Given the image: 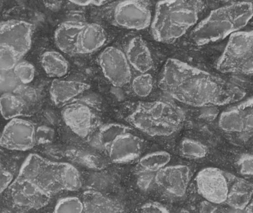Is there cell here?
I'll return each instance as SVG.
<instances>
[{"instance_id":"7a4b0ae2","label":"cell","mask_w":253,"mask_h":213,"mask_svg":"<svg viewBox=\"0 0 253 213\" xmlns=\"http://www.w3.org/2000/svg\"><path fill=\"white\" fill-rule=\"evenodd\" d=\"M204 8L202 0L159 1L152 22V36L159 43L175 41L196 25Z\"/></svg>"},{"instance_id":"277c9868","label":"cell","mask_w":253,"mask_h":213,"mask_svg":"<svg viewBox=\"0 0 253 213\" xmlns=\"http://www.w3.org/2000/svg\"><path fill=\"white\" fill-rule=\"evenodd\" d=\"M127 120L150 136H169L182 128L185 115L173 104L156 101L138 104L128 116Z\"/></svg>"},{"instance_id":"484cf974","label":"cell","mask_w":253,"mask_h":213,"mask_svg":"<svg viewBox=\"0 0 253 213\" xmlns=\"http://www.w3.org/2000/svg\"><path fill=\"white\" fill-rule=\"evenodd\" d=\"M171 160V156L167 151H156L148 153L141 157L137 165V172H154L168 166Z\"/></svg>"},{"instance_id":"b9f144b4","label":"cell","mask_w":253,"mask_h":213,"mask_svg":"<svg viewBox=\"0 0 253 213\" xmlns=\"http://www.w3.org/2000/svg\"><path fill=\"white\" fill-rule=\"evenodd\" d=\"M45 5L52 10H59L62 5L61 0H44Z\"/></svg>"},{"instance_id":"d6a6232c","label":"cell","mask_w":253,"mask_h":213,"mask_svg":"<svg viewBox=\"0 0 253 213\" xmlns=\"http://www.w3.org/2000/svg\"><path fill=\"white\" fill-rule=\"evenodd\" d=\"M22 83L12 71H0V96L3 93H14Z\"/></svg>"},{"instance_id":"52a82bcc","label":"cell","mask_w":253,"mask_h":213,"mask_svg":"<svg viewBox=\"0 0 253 213\" xmlns=\"http://www.w3.org/2000/svg\"><path fill=\"white\" fill-rule=\"evenodd\" d=\"M232 175L216 168H206L196 175V185L199 194L205 201L223 205L225 204L230 190Z\"/></svg>"},{"instance_id":"f546056e","label":"cell","mask_w":253,"mask_h":213,"mask_svg":"<svg viewBox=\"0 0 253 213\" xmlns=\"http://www.w3.org/2000/svg\"><path fill=\"white\" fill-rule=\"evenodd\" d=\"M132 90L138 97L144 98L151 93L153 88V79L149 73L140 74L132 80Z\"/></svg>"},{"instance_id":"f35d334b","label":"cell","mask_w":253,"mask_h":213,"mask_svg":"<svg viewBox=\"0 0 253 213\" xmlns=\"http://www.w3.org/2000/svg\"><path fill=\"white\" fill-rule=\"evenodd\" d=\"M13 181V175L0 166V194L9 188Z\"/></svg>"},{"instance_id":"f1b7e54d","label":"cell","mask_w":253,"mask_h":213,"mask_svg":"<svg viewBox=\"0 0 253 213\" xmlns=\"http://www.w3.org/2000/svg\"><path fill=\"white\" fill-rule=\"evenodd\" d=\"M62 184L64 191H78L82 188L81 175L78 170L71 164L64 163L62 172Z\"/></svg>"},{"instance_id":"ac0fdd59","label":"cell","mask_w":253,"mask_h":213,"mask_svg":"<svg viewBox=\"0 0 253 213\" xmlns=\"http://www.w3.org/2000/svg\"><path fill=\"white\" fill-rule=\"evenodd\" d=\"M126 55L131 68L140 74L148 73L153 66L151 52L141 37H134L126 47Z\"/></svg>"},{"instance_id":"5bb4252c","label":"cell","mask_w":253,"mask_h":213,"mask_svg":"<svg viewBox=\"0 0 253 213\" xmlns=\"http://www.w3.org/2000/svg\"><path fill=\"white\" fill-rule=\"evenodd\" d=\"M9 190L13 204L22 209H41L48 205L51 198L19 176L12 181Z\"/></svg>"},{"instance_id":"d4e9b609","label":"cell","mask_w":253,"mask_h":213,"mask_svg":"<svg viewBox=\"0 0 253 213\" xmlns=\"http://www.w3.org/2000/svg\"><path fill=\"white\" fill-rule=\"evenodd\" d=\"M220 128L226 132H242L245 131V121L240 107H233L221 113L218 120Z\"/></svg>"},{"instance_id":"7c38bea8","label":"cell","mask_w":253,"mask_h":213,"mask_svg":"<svg viewBox=\"0 0 253 213\" xmlns=\"http://www.w3.org/2000/svg\"><path fill=\"white\" fill-rule=\"evenodd\" d=\"M62 116L65 125L80 138H88L99 126L96 113L83 102L74 101L65 105Z\"/></svg>"},{"instance_id":"6da1fadb","label":"cell","mask_w":253,"mask_h":213,"mask_svg":"<svg viewBox=\"0 0 253 213\" xmlns=\"http://www.w3.org/2000/svg\"><path fill=\"white\" fill-rule=\"evenodd\" d=\"M159 86L172 99L193 107L220 106L243 97L239 89L175 59L165 64Z\"/></svg>"},{"instance_id":"5b68a950","label":"cell","mask_w":253,"mask_h":213,"mask_svg":"<svg viewBox=\"0 0 253 213\" xmlns=\"http://www.w3.org/2000/svg\"><path fill=\"white\" fill-rule=\"evenodd\" d=\"M64 163L51 162L37 154L28 156L18 176L24 178L48 196L64 191L62 172Z\"/></svg>"},{"instance_id":"836d02e7","label":"cell","mask_w":253,"mask_h":213,"mask_svg":"<svg viewBox=\"0 0 253 213\" xmlns=\"http://www.w3.org/2000/svg\"><path fill=\"white\" fill-rule=\"evenodd\" d=\"M156 174L154 172H137V185L140 190L144 192L151 190L156 184Z\"/></svg>"},{"instance_id":"cb8c5ba5","label":"cell","mask_w":253,"mask_h":213,"mask_svg":"<svg viewBox=\"0 0 253 213\" xmlns=\"http://www.w3.org/2000/svg\"><path fill=\"white\" fill-rule=\"evenodd\" d=\"M0 113L5 120L30 116L25 102L16 93H5L0 96Z\"/></svg>"},{"instance_id":"3957f363","label":"cell","mask_w":253,"mask_h":213,"mask_svg":"<svg viewBox=\"0 0 253 213\" xmlns=\"http://www.w3.org/2000/svg\"><path fill=\"white\" fill-rule=\"evenodd\" d=\"M253 16V5L238 1L211 11L193 30L190 37L198 45L221 41L241 31Z\"/></svg>"},{"instance_id":"9c48e42d","label":"cell","mask_w":253,"mask_h":213,"mask_svg":"<svg viewBox=\"0 0 253 213\" xmlns=\"http://www.w3.org/2000/svg\"><path fill=\"white\" fill-rule=\"evenodd\" d=\"M34 27L24 21L0 22V50H12L21 58L29 51Z\"/></svg>"},{"instance_id":"60d3db41","label":"cell","mask_w":253,"mask_h":213,"mask_svg":"<svg viewBox=\"0 0 253 213\" xmlns=\"http://www.w3.org/2000/svg\"><path fill=\"white\" fill-rule=\"evenodd\" d=\"M74 4L80 6L101 5L109 0H69Z\"/></svg>"},{"instance_id":"8992f818","label":"cell","mask_w":253,"mask_h":213,"mask_svg":"<svg viewBox=\"0 0 253 213\" xmlns=\"http://www.w3.org/2000/svg\"><path fill=\"white\" fill-rule=\"evenodd\" d=\"M253 31H239L230 36L218 59L217 69L224 74L253 75Z\"/></svg>"},{"instance_id":"74e56055","label":"cell","mask_w":253,"mask_h":213,"mask_svg":"<svg viewBox=\"0 0 253 213\" xmlns=\"http://www.w3.org/2000/svg\"><path fill=\"white\" fill-rule=\"evenodd\" d=\"M138 211L140 212L147 213H169V211L168 208L162 204L157 202H149L144 204L140 207Z\"/></svg>"},{"instance_id":"ab89813d","label":"cell","mask_w":253,"mask_h":213,"mask_svg":"<svg viewBox=\"0 0 253 213\" xmlns=\"http://www.w3.org/2000/svg\"><path fill=\"white\" fill-rule=\"evenodd\" d=\"M200 212L202 213H218L223 212L221 210V205L211 203V202L205 201L202 202L200 205Z\"/></svg>"},{"instance_id":"ba28073f","label":"cell","mask_w":253,"mask_h":213,"mask_svg":"<svg viewBox=\"0 0 253 213\" xmlns=\"http://www.w3.org/2000/svg\"><path fill=\"white\" fill-rule=\"evenodd\" d=\"M113 19L116 25L129 30H144L151 24L150 0H124L114 9Z\"/></svg>"},{"instance_id":"8fae6325","label":"cell","mask_w":253,"mask_h":213,"mask_svg":"<svg viewBox=\"0 0 253 213\" xmlns=\"http://www.w3.org/2000/svg\"><path fill=\"white\" fill-rule=\"evenodd\" d=\"M105 78L117 87L127 85L132 79L131 66L126 53L115 47H106L98 58Z\"/></svg>"},{"instance_id":"8d00e7d4","label":"cell","mask_w":253,"mask_h":213,"mask_svg":"<svg viewBox=\"0 0 253 213\" xmlns=\"http://www.w3.org/2000/svg\"><path fill=\"white\" fill-rule=\"evenodd\" d=\"M238 168L242 175L253 177V154H244L237 162Z\"/></svg>"},{"instance_id":"4dcf8cb0","label":"cell","mask_w":253,"mask_h":213,"mask_svg":"<svg viewBox=\"0 0 253 213\" xmlns=\"http://www.w3.org/2000/svg\"><path fill=\"white\" fill-rule=\"evenodd\" d=\"M54 213H84V204L83 200L75 197L62 198L55 205Z\"/></svg>"},{"instance_id":"1f68e13d","label":"cell","mask_w":253,"mask_h":213,"mask_svg":"<svg viewBox=\"0 0 253 213\" xmlns=\"http://www.w3.org/2000/svg\"><path fill=\"white\" fill-rule=\"evenodd\" d=\"M16 77L22 85H28L35 77L36 70L34 65L28 61L21 59L13 69Z\"/></svg>"},{"instance_id":"e0dca14e","label":"cell","mask_w":253,"mask_h":213,"mask_svg":"<svg viewBox=\"0 0 253 213\" xmlns=\"http://www.w3.org/2000/svg\"><path fill=\"white\" fill-rule=\"evenodd\" d=\"M85 22L67 21L55 31L54 40L58 48L67 54H77L79 36Z\"/></svg>"},{"instance_id":"7bdbcfd3","label":"cell","mask_w":253,"mask_h":213,"mask_svg":"<svg viewBox=\"0 0 253 213\" xmlns=\"http://www.w3.org/2000/svg\"><path fill=\"white\" fill-rule=\"evenodd\" d=\"M245 212L253 213V202H251V203L248 205V207L245 208Z\"/></svg>"},{"instance_id":"ffe728a7","label":"cell","mask_w":253,"mask_h":213,"mask_svg":"<svg viewBox=\"0 0 253 213\" xmlns=\"http://www.w3.org/2000/svg\"><path fill=\"white\" fill-rule=\"evenodd\" d=\"M253 197V184L243 178L232 175L230 190L225 204L236 211H245Z\"/></svg>"},{"instance_id":"2e32d148","label":"cell","mask_w":253,"mask_h":213,"mask_svg":"<svg viewBox=\"0 0 253 213\" xmlns=\"http://www.w3.org/2000/svg\"><path fill=\"white\" fill-rule=\"evenodd\" d=\"M90 87V85L82 82L56 79L52 82L49 92L50 99L55 105L65 106Z\"/></svg>"},{"instance_id":"e575fe53","label":"cell","mask_w":253,"mask_h":213,"mask_svg":"<svg viewBox=\"0 0 253 213\" xmlns=\"http://www.w3.org/2000/svg\"><path fill=\"white\" fill-rule=\"evenodd\" d=\"M243 114L245 131L253 132V97L239 105Z\"/></svg>"},{"instance_id":"d6986e66","label":"cell","mask_w":253,"mask_h":213,"mask_svg":"<svg viewBox=\"0 0 253 213\" xmlns=\"http://www.w3.org/2000/svg\"><path fill=\"white\" fill-rule=\"evenodd\" d=\"M107 34L103 27L96 23H86L79 36L77 54H90L105 45Z\"/></svg>"},{"instance_id":"44dd1931","label":"cell","mask_w":253,"mask_h":213,"mask_svg":"<svg viewBox=\"0 0 253 213\" xmlns=\"http://www.w3.org/2000/svg\"><path fill=\"white\" fill-rule=\"evenodd\" d=\"M84 213H121L124 211L121 204L99 192L88 190L82 198Z\"/></svg>"},{"instance_id":"4fadbf2b","label":"cell","mask_w":253,"mask_h":213,"mask_svg":"<svg viewBox=\"0 0 253 213\" xmlns=\"http://www.w3.org/2000/svg\"><path fill=\"white\" fill-rule=\"evenodd\" d=\"M156 184L164 193L173 198H181L187 193L191 171L186 165L166 166L156 174Z\"/></svg>"},{"instance_id":"4316f807","label":"cell","mask_w":253,"mask_h":213,"mask_svg":"<svg viewBox=\"0 0 253 213\" xmlns=\"http://www.w3.org/2000/svg\"><path fill=\"white\" fill-rule=\"evenodd\" d=\"M73 161L90 169L102 170L105 168V161L96 153L83 149H72L68 153Z\"/></svg>"},{"instance_id":"603a6c76","label":"cell","mask_w":253,"mask_h":213,"mask_svg":"<svg viewBox=\"0 0 253 213\" xmlns=\"http://www.w3.org/2000/svg\"><path fill=\"white\" fill-rule=\"evenodd\" d=\"M41 65L45 74L51 78H62L69 71V63L65 56L55 50H49L42 55Z\"/></svg>"},{"instance_id":"7402d4cb","label":"cell","mask_w":253,"mask_h":213,"mask_svg":"<svg viewBox=\"0 0 253 213\" xmlns=\"http://www.w3.org/2000/svg\"><path fill=\"white\" fill-rule=\"evenodd\" d=\"M130 131V128L122 124H106L94 131L88 138L93 147L107 150L116 138Z\"/></svg>"},{"instance_id":"ee69618b","label":"cell","mask_w":253,"mask_h":213,"mask_svg":"<svg viewBox=\"0 0 253 213\" xmlns=\"http://www.w3.org/2000/svg\"></svg>"},{"instance_id":"9a60e30c","label":"cell","mask_w":253,"mask_h":213,"mask_svg":"<svg viewBox=\"0 0 253 213\" xmlns=\"http://www.w3.org/2000/svg\"><path fill=\"white\" fill-rule=\"evenodd\" d=\"M143 147L142 140L130 131L116 138L106 150L111 162L116 164H127L140 157Z\"/></svg>"},{"instance_id":"83f0119b","label":"cell","mask_w":253,"mask_h":213,"mask_svg":"<svg viewBox=\"0 0 253 213\" xmlns=\"http://www.w3.org/2000/svg\"><path fill=\"white\" fill-rule=\"evenodd\" d=\"M179 151L184 157L190 159H202L208 155V147L200 141L184 138L180 142Z\"/></svg>"},{"instance_id":"d590c367","label":"cell","mask_w":253,"mask_h":213,"mask_svg":"<svg viewBox=\"0 0 253 213\" xmlns=\"http://www.w3.org/2000/svg\"><path fill=\"white\" fill-rule=\"evenodd\" d=\"M55 138V130L53 128L42 125L36 129L37 144H47L53 142Z\"/></svg>"},{"instance_id":"30bf717a","label":"cell","mask_w":253,"mask_h":213,"mask_svg":"<svg viewBox=\"0 0 253 213\" xmlns=\"http://www.w3.org/2000/svg\"><path fill=\"white\" fill-rule=\"evenodd\" d=\"M36 129L31 121L20 118L9 120L0 136V146L15 151L31 150L37 144Z\"/></svg>"}]
</instances>
